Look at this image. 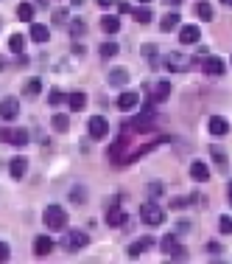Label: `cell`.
Listing matches in <instances>:
<instances>
[{"label": "cell", "instance_id": "obj_1", "mask_svg": "<svg viewBox=\"0 0 232 264\" xmlns=\"http://www.w3.org/2000/svg\"><path fill=\"white\" fill-rule=\"evenodd\" d=\"M109 161L118 166V169H123L126 163H134V149H132V135L129 132H123L121 138L112 143L109 149Z\"/></svg>", "mask_w": 232, "mask_h": 264}, {"label": "cell", "instance_id": "obj_2", "mask_svg": "<svg viewBox=\"0 0 232 264\" xmlns=\"http://www.w3.org/2000/svg\"><path fill=\"white\" fill-rule=\"evenodd\" d=\"M45 225H48L51 230H62L67 225V211L65 208H59V205L45 208Z\"/></svg>", "mask_w": 232, "mask_h": 264}, {"label": "cell", "instance_id": "obj_3", "mask_svg": "<svg viewBox=\"0 0 232 264\" xmlns=\"http://www.w3.org/2000/svg\"><path fill=\"white\" fill-rule=\"evenodd\" d=\"M140 219H143L145 225L157 228V225L165 222V211H160V205H154V203H145V205L140 208Z\"/></svg>", "mask_w": 232, "mask_h": 264}, {"label": "cell", "instance_id": "obj_4", "mask_svg": "<svg viewBox=\"0 0 232 264\" xmlns=\"http://www.w3.org/2000/svg\"><path fill=\"white\" fill-rule=\"evenodd\" d=\"M0 141H6L9 146H25V143H28V132H25V129H9V126H0Z\"/></svg>", "mask_w": 232, "mask_h": 264}, {"label": "cell", "instance_id": "obj_5", "mask_svg": "<svg viewBox=\"0 0 232 264\" xmlns=\"http://www.w3.org/2000/svg\"><path fill=\"white\" fill-rule=\"evenodd\" d=\"M132 126H134V132H151V129H154L157 124H154V110H151V104H148V107H145L137 118H134Z\"/></svg>", "mask_w": 232, "mask_h": 264}, {"label": "cell", "instance_id": "obj_6", "mask_svg": "<svg viewBox=\"0 0 232 264\" xmlns=\"http://www.w3.org/2000/svg\"><path fill=\"white\" fill-rule=\"evenodd\" d=\"M87 242H89V236L84 233V230H67L62 244H65V250H81Z\"/></svg>", "mask_w": 232, "mask_h": 264}, {"label": "cell", "instance_id": "obj_7", "mask_svg": "<svg viewBox=\"0 0 232 264\" xmlns=\"http://www.w3.org/2000/svg\"><path fill=\"white\" fill-rule=\"evenodd\" d=\"M87 132H89V138H107V135H109V121L95 115V118L87 121Z\"/></svg>", "mask_w": 232, "mask_h": 264}, {"label": "cell", "instance_id": "obj_8", "mask_svg": "<svg viewBox=\"0 0 232 264\" xmlns=\"http://www.w3.org/2000/svg\"><path fill=\"white\" fill-rule=\"evenodd\" d=\"M17 113H20V102H17V99H3V102H0V118H3V121H14Z\"/></svg>", "mask_w": 232, "mask_h": 264}, {"label": "cell", "instance_id": "obj_9", "mask_svg": "<svg viewBox=\"0 0 232 264\" xmlns=\"http://www.w3.org/2000/svg\"><path fill=\"white\" fill-rule=\"evenodd\" d=\"M140 104V96L134 90H126V93H121L118 96V110H123V113H129V110H134Z\"/></svg>", "mask_w": 232, "mask_h": 264}, {"label": "cell", "instance_id": "obj_10", "mask_svg": "<svg viewBox=\"0 0 232 264\" xmlns=\"http://www.w3.org/2000/svg\"><path fill=\"white\" fill-rule=\"evenodd\" d=\"M199 40H201L199 25H182V28H179V42H185V45H193V42H199Z\"/></svg>", "mask_w": 232, "mask_h": 264}, {"label": "cell", "instance_id": "obj_11", "mask_svg": "<svg viewBox=\"0 0 232 264\" xmlns=\"http://www.w3.org/2000/svg\"><path fill=\"white\" fill-rule=\"evenodd\" d=\"M201 68H204V73H210V76H224V59L204 57L201 59Z\"/></svg>", "mask_w": 232, "mask_h": 264}, {"label": "cell", "instance_id": "obj_12", "mask_svg": "<svg viewBox=\"0 0 232 264\" xmlns=\"http://www.w3.org/2000/svg\"><path fill=\"white\" fill-rule=\"evenodd\" d=\"M207 129H210V135L221 138V135H227V132H230V124H227V118H221V115H213L210 124H207Z\"/></svg>", "mask_w": 232, "mask_h": 264}, {"label": "cell", "instance_id": "obj_13", "mask_svg": "<svg viewBox=\"0 0 232 264\" xmlns=\"http://www.w3.org/2000/svg\"><path fill=\"white\" fill-rule=\"evenodd\" d=\"M190 177H193L196 183H207V180H210V169H207V163H201V161L190 163Z\"/></svg>", "mask_w": 232, "mask_h": 264}, {"label": "cell", "instance_id": "obj_14", "mask_svg": "<svg viewBox=\"0 0 232 264\" xmlns=\"http://www.w3.org/2000/svg\"><path fill=\"white\" fill-rule=\"evenodd\" d=\"M51 250H54V242L48 239V236H36V239H34V256H36V259H45Z\"/></svg>", "mask_w": 232, "mask_h": 264}, {"label": "cell", "instance_id": "obj_15", "mask_svg": "<svg viewBox=\"0 0 232 264\" xmlns=\"http://www.w3.org/2000/svg\"><path fill=\"white\" fill-rule=\"evenodd\" d=\"M190 62H193V59H190L188 54H171V57H168V68L171 70H188Z\"/></svg>", "mask_w": 232, "mask_h": 264}, {"label": "cell", "instance_id": "obj_16", "mask_svg": "<svg viewBox=\"0 0 232 264\" xmlns=\"http://www.w3.org/2000/svg\"><path fill=\"white\" fill-rule=\"evenodd\" d=\"M9 172H11V177H14V180H22V177H25V172H28V161H25V158H14Z\"/></svg>", "mask_w": 232, "mask_h": 264}, {"label": "cell", "instance_id": "obj_17", "mask_svg": "<svg viewBox=\"0 0 232 264\" xmlns=\"http://www.w3.org/2000/svg\"><path fill=\"white\" fill-rule=\"evenodd\" d=\"M148 247H154V239H151V236H145V239H140V242H134L132 247H129V259H137V256H140V253L143 250H148Z\"/></svg>", "mask_w": 232, "mask_h": 264}, {"label": "cell", "instance_id": "obj_18", "mask_svg": "<svg viewBox=\"0 0 232 264\" xmlns=\"http://www.w3.org/2000/svg\"><path fill=\"white\" fill-rule=\"evenodd\" d=\"M109 84H112V87H123V84H129V70H126V68H115L109 73Z\"/></svg>", "mask_w": 232, "mask_h": 264}, {"label": "cell", "instance_id": "obj_19", "mask_svg": "<svg viewBox=\"0 0 232 264\" xmlns=\"http://www.w3.org/2000/svg\"><path fill=\"white\" fill-rule=\"evenodd\" d=\"M101 28H104L107 34H115V31H121V20H118L115 14H104V17H101Z\"/></svg>", "mask_w": 232, "mask_h": 264}, {"label": "cell", "instance_id": "obj_20", "mask_svg": "<svg viewBox=\"0 0 232 264\" xmlns=\"http://www.w3.org/2000/svg\"><path fill=\"white\" fill-rule=\"evenodd\" d=\"M67 104H70L73 113H81L84 104H87V96H84V93H70V96H67Z\"/></svg>", "mask_w": 232, "mask_h": 264}, {"label": "cell", "instance_id": "obj_21", "mask_svg": "<svg viewBox=\"0 0 232 264\" xmlns=\"http://www.w3.org/2000/svg\"><path fill=\"white\" fill-rule=\"evenodd\" d=\"M123 222H126V214H123L121 208H109V211H107V225L118 228V225H123Z\"/></svg>", "mask_w": 232, "mask_h": 264}, {"label": "cell", "instance_id": "obj_22", "mask_svg": "<svg viewBox=\"0 0 232 264\" xmlns=\"http://www.w3.org/2000/svg\"><path fill=\"white\" fill-rule=\"evenodd\" d=\"M34 14H36V9H34L31 3H20L17 6V17H20L22 23H34Z\"/></svg>", "mask_w": 232, "mask_h": 264}, {"label": "cell", "instance_id": "obj_23", "mask_svg": "<svg viewBox=\"0 0 232 264\" xmlns=\"http://www.w3.org/2000/svg\"><path fill=\"white\" fill-rule=\"evenodd\" d=\"M9 48H11V54H17V57H22V54H25V37H22V34H14V37H9Z\"/></svg>", "mask_w": 232, "mask_h": 264}, {"label": "cell", "instance_id": "obj_24", "mask_svg": "<svg viewBox=\"0 0 232 264\" xmlns=\"http://www.w3.org/2000/svg\"><path fill=\"white\" fill-rule=\"evenodd\" d=\"M48 37H51V31H48L45 25H39V23L31 25V40L34 42H48Z\"/></svg>", "mask_w": 232, "mask_h": 264}, {"label": "cell", "instance_id": "obj_25", "mask_svg": "<svg viewBox=\"0 0 232 264\" xmlns=\"http://www.w3.org/2000/svg\"><path fill=\"white\" fill-rule=\"evenodd\" d=\"M177 25H179V12H171L160 20V28H162V31H174Z\"/></svg>", "mask_w": 232, "mask_h": 264}, {"label": "cell", "instance_id": "obj_26", "mask_svg": "<svg viewBox=\"0 0 232 264\" xmlns=\"http://www.w3.org/2000/svg\"><path fill=\"white\" fill-rule=\"evenodd\" d=\"M168 96H171V81H157V87H154V102H165Z\"/></svg>", "mask_w": 232, "mask_h": 264}, {"label": "cell", "instance_id": "obj_27", "mask_svg": "<svg viewBox=\"0 0 232 264\" xmlns=\"http://www.w3.org/2000/svg\"><path fill=\"white\" fill-rule=\"evenodd\" d=\"M196 17L204 20V23H210L213 20V6L210 3H196Z\"/></svg>", "mask_w": 232, "mask_h": 264}, {"label": "cell", "instance_id": "obj_28", "mask_svg": "<svg viewBox=\"0 0 232 264\" xmlns=\"http://www.w3.org/2000/svg\"><path fill=\"white\" fill-rule=\"evenodd\" d=\"M70 37H73V40H81V37H84V31H87V25H84V20H70Z\"/></svg>", "mask_w": 232, "mask_h": 264}, {"label": "cell", "instance_id": "obj_29", "mask_svg": "<svg viewBox=\"0 0 232 264\" xmlns=\"http://www.w3.org/2000/svg\"><path fill=\"white\" fill-rule=\"evenodd\" d=\"M51 124H54V129L56 132H67V126H70V121H67V115H54V118H51Z\"/></svg>", "mask_w": 232, "mask_h": 264}, {"label": "cell", "instance_id": "obj_30", "mask_svg": "<svg viewBox=\"0 0 232 264\" xmlns=\"http://www.w3.org/2000/svg\"><path fill=\"white\" fill-rule=\"evenodd\" d=\"M210 155H213V161L218 163V169L224 172V169H227V152H221L218 146H213V149H210Z\"/></svg>", "mask_w": 232, "mask_h": 264}, {"label": "cell", "instance_id": "obj_31", "mask_svg": "<svg viewBox=\"0 0 232 264\" xmlns=\"http://www.w3.org/2000/svg\"><path fill=\"white\" fill-rule=\"evenodd\" d=\"M160 247H162V250H165V253H171V250H174V247H177V233H168L165 239L160 242Z\"/></svg>", "mask_w": 232, "mask_h": 264}, {"label": "cell", "instance_id": "obj_32", "mask_svg": "<svg viewBox=\"0 0 232 264\" xmlns=\"http://www.w3.org/2000/svg\"><path fill=\"white\" fill-rule=\"evenodd\" d=\"M115 54H118V45H115V42H104V45H101V57L104 59H112Z\"/></svg>", "mask_w": 232, "mask_h": 264}, {"label": "cell", "instance_id": "obj_33", "mask_svg": "<svg viewBox=\"0 0 232 264\" xmlns=\"http://www.w3.org/2000/svg\"><path fill=\"white\" fill-rule=\"evenodd\" d=\"M54 23H56V25L70 23V17H67V9H54Z\"/></svg>", "mask_w": 232, "mask_h": 264}, {"label": "cell", "instance_id": "obj_34", "mask_svg": "<svg viewBox=\"0 0 232 264\" xmlns=\"http://www.w3.org/2000/svg\"><path fill=\"white\" fill-rule=\"evenodd\" d=\"M196 200H199L196 194L190 197V200H185V197H174V200H171V208H185L188 203H196Z\"/></svg>", "mask_w": 232, "mask_h": 264}, {"label": "cell", "instance_id": "obj_35", "mask_svg": "<svg viewBox=\"0 0 232 264\" xmlns=\"http://www.w3.org/2000/svg\"><path fill=\"white\" fill-rule=\"evenodd\" d=\"M39 90H42V81H39V79H34V81L25 84V96H36Z\"/></svg>", "mask_w": 232, "mask_h": 264}, {"label": "cell", "instance_id": "obj_36", "mask_svg": "<svg viewBox=\"0 0 232 264\" xmlns=\"http://www.w3.org/2000/svg\"><path fill=\"white\" fill-rule=\"evenodd\" d=\"M134 20H137V23H151V12H148V9H137V12H134Z\"/></svg>", "mask_w": 232, "mask_h": 264}, {"label": "cell", "instance_id": "obj_37", "mask_svg": "<svg viewBox=\"0 0 232 264\" xmlns=\"http://www.w3.org/2000/svg\"><path fill=\"white\" fill-rule=\"evenodd\" d=\"M185 256H188L185 247H174V250H171V262H185Z\"/></svg>", "mask_w": 232, "mask_h": 264}, {"label": "cell", "instance_id": "obj_38", "mask_svg": "<svg viewBox=\"0 0 232 264\" xmlns=\"http://www.w3.org/2000/svg\"><path fill=\"white\" fill-rule=\"evenodd\" d=\"M218 228H221V233H232V219L221 217V219H218Z\"/></svg>", "mask_w": 232, "mask_h": 264}, {"label": "cell", "instance_id": "obj_39", "mask_svg": "<svg viewBox=\"0 0 232 264\" xmlns=\"http://www.w3.org/2000/svg\"><path fill=\"white\" fill-rule=\"evenodd\" d=\"M143 54H145V59H148L151 65L157 62V57H154V54H157V48H154V45H143Z\"/></svg>", "mask_w": 232, "mask_h": 264}, {"label": "cell", "instance_id": "obj_40", "mask_svg": "<svg viewBox=\"0 0 232 264\" xmlns=\"http://www.w3.org/2000/svg\"><path fill=\"white\" fill-rule=\"evenodd\" d=\"M48 102H51V104L56 107V104H62V102H65V96H62L59 90H51V96H48Z\"/></svg>", "mask_w": 232, "mask_h": 264}, {"label": "cell", "instance_id": "obj_41", "mask_svg": "<svg viewBox=\"0 0 232 264\" xmlns=\"http://www.w3.org/2000/svg\"><path fill=\"white\" fill-rule=\"evenodd\" d=\"M160 194H162V185H160V183L148 185V197H160Z\"/></svg>", "mask_w": 232, "mask_h": 264}, {"label": "cell", "instance_id": "obj_42", "mask_svg": "<svg viewBox=\"0 0 232 264\" xmlns=\"http://www.w3.org/2000/svg\"><path fill=\"white\" fill-rule=\"evenodd\" d=\"M0 262H9V244L0 242Z\"/></svg>", "mask_w": 232, "mask_h": 264}, {"label": "cell", "instance_id": "obj_43", "mask_svg": "<svg viewBox=\"0 0 232 264\" xmlns=\"http://www.w3.org/2000/svg\"><path fill=\"white\" fill-rule=\"evenodd\" d=\"M185 230H190V222H179V225H177V236H179V233H185Z\"/></svg>", "mask_w": 232, "mask_h": 264}, {"label": "cell", "instance_id": "obj_44", "mask_svg": "<svg viewBox=\"0 0 232 264\" xmlns=\"http://www.w3.org/2000/svg\"><path fill=\"white\" fill-rule=\"evenodd\" d=\"M115 3H118V9H121L123 14H126V12H134V9H129V3H123V0H115Z\"/></svg>", "mask_w": 232, "mask_h": 264}, {"label": "cell", "instance_id": "obj_45", "mask_svg": "<svg viewBox=\"0 0 232 264\" xmlns=\"http://www.w3.org/2000/svg\"><path fill=\"white\" fill-rule=\"evenodd\" d=\"M112 3H115V0H98V6H104V9H107V6H112Z\"/></svg>", "mask_w": 232, "mask_h": 264}, {"label": "cell", "instance_id": "obj_46", "mask_svg": "<svg viewBox=\"0 0 232 264\" xmlns=\"http://www.w3.org/2000/svg\"><path fill=\"white\" fill-rule=\"evenodd\" d=\"M168 6H177V3H182V0H165Z\"/></svg>", "mask_w": 232, "mask_h": 264}, {"label": "cell", "instance_id": "obj_47", "mask_svg": "<svg viewBox=\"0 0 232 264\" xmlns=\"http://www.w3.org/2000/svg\"><path fill=\"white\" fill-rule=\"evenodd\" d=\"M36 3H39V6H45V9H48V0H36Z\"/></svg>", "mask_w": 232, "mask_h": 264}, {"label": "cell", "instance_id": "obj_48", "mask_svg": "<svg viewBox=\"0 0 232 264\" xmlns=\"http://www.w3.org/2000/svg\"><path fill=\"white\" fill-rule=\"evenodd\" d=\"M227 194H230V205H232V183H230V191H227Z\"/></svg>", "mask_w": 232, "mask_h": 264}, {"label": "cell", "instance_id": "obj_49", "mask_svg": "<svg viewBox=\"0 0 232 264\" xmlns=\"http://www.w3.org/2000/svg\"><path fill=\"white\" fill-rule=\"evenodd\" d=\"M221 3H224V6H232V0H221Z\"/></svg>", "mask_w": 232, "mask_h": 264}, {"label": "cell", "instance_id": "obj_50", "mask_svg": "<svg viewBox=\"0 0 232 264\" xmlns=\"http://www.w3.org/2000/svg\"><path fill=\"white\" fill-rule=\"evenodd\" d=\"M140 3H148V0H140Z\"/></svg>", "mask_w": 232, "mask_h": 264}]
</instances>
